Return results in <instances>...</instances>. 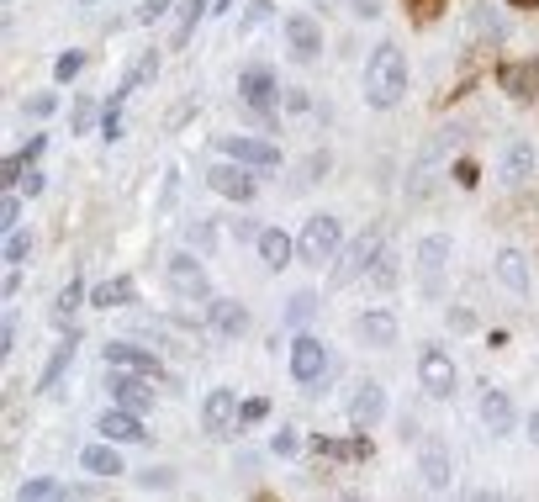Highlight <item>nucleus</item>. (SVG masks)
Segmentation results:
<instances>
[{
	"mask_svg": "<svg viewBox=\"0 0 539 502\" xmlns=\"http://www.w3.org/2000/svg\"><path fill=\"white\" fill-rule=\"evenodd\" d=\"M360 85H365V106H376V111L402 106V96H407V53H402L397 43L370 48Z\"/></svg>",
	"mask_w": 539,
	"mask_h": 502,
	"instance_id": "1",
	"label": "nucleus"
},
{
	"mask_svg": "<svg viewBox=\"0 0 539 502\" xmlns=\"http://www.w3.org/2000/svg\"><path fill=\"white\" fill-rule=\"evenodd\" d=\"M238 101L254 117L259 133H275V106H281V85H275L270 64H244L238 69Z\"/></svg>",
	"mask_w": 539,
	"mask_h": 502,
	"instance_id": "2",
	"label": "nucleus"
},
{
	"mask_svg": "<svg viewBox=\"0 0 539 502\" xmlns=\"http://www.w3.org/2000/svg\"><path fill=\"white\" fill-rule=\"evenodd\" d=\"M339 249H344V228L333 212H312L302 233H296V259L302 265H328V259H339Z\"/></svg>",
	"mask_w": 539,
	"mask_h": 502,
	"instance_id": "3",
	"label": "nucleus"
},
{
	"mask_svg": "<svg viewBox=\"0 0 539 502\" xmlns=\"http://www.w3.org/2000/svg\"><path fill=\"white\" fill-rule=\"evenodd\" d=\"M413 270H418V291L429 296V302H439V296H444V275H450V238H444V233L418 238Z\"/></svg>",
	"mask_w": 539,
	"mask_h": 502,
	"instance_id": "4",
	"label": "nucleus"
},
{
	"mask_svg": "<svg viewBox=\"0 0 539 502\" xmlns=\"http://www.w3.org/2000/svg\"><path fill=\"white\" fill-rule=\"evenodd\" d=\"M381 254H386V233H381V228H365L355 244L339 249V265H333V286H349V281H360V275H370Z\"/></svg>",
	"mask_w": 539,
	"mask_h": 502,
	"instance_id": "5",
	"label": "nucleus"
},
{
	"mask_svg": "<svg viewBox=\"0 0 539 502\" xmlns=\"http://www.w3.org/2000/svg\"><path fill=\"white\" fill-rule=\"evenodd\" d=\"M207 185L222 201H233V207H244V201L259 196V175L249 170V164H238V159H217L207 170Z\"/></svg>",
	"mask_w": 539,
	"mask_h": 502,
	"instance_id": "6",
	"label": "nucleus"
},
{
	"mask_svg": "<svg viewBox=\"0 0 539 502\" xmlns=\"http://www.w3.org/2000/svg\"><path fill=\"white\" fill-rule=\"evenodd\" d=\"M418 386H423V392H429V397H455V386H460V365L450 360V349H439V344H429V349H423V355H418Z\"/></svg>",
	"mask_w": 539,
	"mask_h": 502,
	"instance_id": "7",
	"label": "nucleus"
},
{
	"mask_svg": "<svg viewBox=\"0 0 539 502\" xmlns=\"http://www.w3.org/2000/svg\"><path fill=\"white\" fill-rule=\"evenodd\" d=\"M222 159H238V164H249V170L259 175H270V170H281V148H275L265 133H228L222 138Z\"/></svg>",
	"mask_w": 539,
	"mask_h": 502,
	"instance_id": "8",
	"label": "nucleus"
},
{
	"mask_svg": "<svg viewBox=\"0 0 539 502\" xmlns=\"http://www.w3.org/2000/svg\"><path fill=\"white\" fill-rule=\"evenodd\" d=\"M291 376H296V386H312V392H318V381L328 376V344L318 339V333H296V344H291Z\"/></svg>",
	"mask_w": 539,
	"mask_h": 502,
	"instance_id": "9",
	"label": "nucleus"
},
{
	"mask_svg": "<svg viewBox=\"0 0 539 502\" xmlns=\"http://www.w3.org/2000/svg\"><path fill=\"white\" fill-rule=\"evenodd\" d=\"M148 381L154 376H138V370H117V365L106 370V392L117 407H127V413H148V407H154V386Z\"/></svg>",
	"mask_w": 539,
	"mask_h": 502,
	"instance_id": "10",
	"label": "nucleus"
},
{
	"mask_svg": "<svg viewBox=\"0 0 539 502\" xmlns=\"http://www.w3.org/2000/svg\"><path fill=\"white\" fill-rule=\"evenodd\" d=\"M164 275H170V291H175V296H185V302H212L207 270H201V259H196V254H170Z\"/></svg>",
	"mask_w": 539,
	"mask_h": 502,
	"instance_id": "11",
	"label": "nucleus"
},
{
	"mask_svg": "<svg viewBox=\"0 0 539 502\" xmlns=\"http://www.w3.org/2000/svg\"><path fill=\"white\" fill-rule=\"evenodd\" d=\"M286 53H291L296 64H318L323 59V27H318V16H307V11L286 16Z\"/></svg>",
	"mask_w": 539,
	"mask_h": 502,
	"instance_id": "12",
	"label": "nucleus"
},
{
	"mask_svg": "<svg viewBox=\"0 0 539 502\" xmlns=\"http://www.w3.org/2000/svg\"><path fill=\"white\" fill-rule=\"evenodd\" d=\"M381 418H386V386L381 381H360L355 397H349V429L370 434V429H381Z\"/></svg>",
	"mask_w": 539,
	"mask_h": 502,
	"instance_id": "13",
	"label": "nucleus"
},
{
	"mask_svg": "<svg viewBox=\"0 0 539 502\" xmlns=\"http://www.w3.org/2000/svg\"><path fill=\"white\" fill-rule=\"evenodd\" d=\"M418 481L429 492H444L455 481V460H450V444H444V439H423V450H418Z\"/></svg>",
	"mask_w": 539,
	"mask_h": 502,
	"instance_id": "14",
	"label": "nucleus"
},
{
	"mask_svg": "<svg viewBox=\"0 0 539 502\" xmlns=\"http://www.w3.org/2000/svg\"><path fill=\"white\" fill-rule=\"evenodd\" d=\"M96 434L111 439V444H148V439H154L143 429V413H127V407H117V402L96 418Z\"/></svg>",
	"mask_w": 539,
	"mask_h": 502,
	"instance_id": "15",
	"label": "nucleus"
},
{
	"mask_svg": "<svg viewBox=\"0 0 539 502\" xmlns=\"http://www.w3.org/2000/svg\"><path fill=\"white\" fill-rule=\"evenodd\" d=\"M481 429H487L492 439H508L518 429V407H513V397L503 392V386H487V392H481Z\"/></svg>",
	"mask_w": 539,
	"mask_h": 502,
	"instance_id": "16",
	"label": "nucleus"
},
{
	"mask_svg": "<svg viewBox=\"0 0 539 502\" xmlns=\"http://www.w3.org/2000/svg\"><path fill=\"white\" fill-rule=\"evenodd\" d=\"M238 407L244 402H238L228 386H212L207 402H201V429L207 434H238Z\"/></svg>",
	"mask_w": 539,
	"mask_h": 502,
	"instance_id": "17",
	"label": "nucleus"
},
{
	"mask_svg": "<svg viewBox=\"0 0 539 502\" xmlns=\"http://www.w3.org/2000/svg\"><path fill=\"white\" fill-rule=\"evenodd\" d=\"M397 312H386V307H370V312H360L355 318V339L365 344V349H392L397 344Z\"/></svg>",
	"mask_w": 539,
	"mask_h": 502,
	"instance_id": "18",
	"label": "nucleus"
},
{
	"mask_svg": "<svg viewBox=\"0 0 539 502\" xmlns=\"http://www.w3.org/2000/svg\"><path fill=\"white\" fill-rule=\"evenodd\" d=\"M80 466H85V476H96V481H117V476H127L122 444H111V439L85 444V450H80Z\"/></svg>",
	"mask_w": 539,
	"mask_h": 502,
	"instance_id": "19",
	"label": "nucleus"
},
{
	"mask_svg": "<svg viewBox=\"0 0 539 502\" xmlns=\"http://www.w3.org/2000/svg\"><path fill=\"white\" fill-rule=\"evenodd\" d=\"M207 328L217 333V339H244V333H249V312H244V302L212 296V302H207Z\"/></svg>",
	"mask_w": 539,
	"mask_h": 502,
	"instance_id": "20",
	"label": "nucleus"
},
{
	"mask_svg": "<svg viewBox=\"0 0 539 502\" xmlns=\"http://www.w3.org/2000/svg\"><path fill=\"white\" fill-rule=\"evenodd\" d=\"M106 365H117V370H138V376H164L159 355H148L143 344H127V339L106 344Z\"/></svg>",
	"mask_w": 539,
	"mask_h": 502,
	"instance_id": "21",
	"label": "nucleus"
},
{
	"mask_svg": "<svg viewBox=\"0 0 539 502\" xmlns=\"http://www.w3.org/2000/svg\"><path fill=\"white\" fill-rule=\"evenodd\" d=\"M133 302H138V281H133V275H111V281L90 286V307H101V312H122Z\"/></svg>",
	"mask_w": 539,
	"mask_h": 502,
	"instance_id": "22",
	"label": "nucleus"
},
{
	"mask_svg": "<svg viewBox=\"0 0 539 502\" xmlns=\"http://www.w3.org/2000/svg\"><path fill=\"white\" fill-rule=\"evenodd\" d=\"M296 259V238L286 228H259V265L265 270H286Z\"/></svg>",
	"mask_w": 539,
	"mask_h": 502,
	"instance_id": "23",
	"label": "nucleus"
},
{
	"mask_svg": "<svg viewBox=\"0 0 539 502\" xmlns=\"http://www.w3.org/2000/svg\"><path fill=\"white\" fill-rule=\"evenodd\" d=\"M80 328H64V339L53 344V355H48V365H43V392H53V386L64 381V370L74 365V355H80Z\"/></svg>",
	"mask_w": 539,
	"mask_h": 502,
	"instance_id": "24",
	"label": "nucleus"
},
{
	"mask_svg": "<svg viewBox=\"0 0 539 502\" xmlns=\"http://www.w3.org/2000/svg\"><path fill=\"white\" fill-rule=\"evenodd\" d=\"M217 0H180L175 6V32H170V48H191V37L201 27V16H207Z\"/></svg>",
	"mask_w": 539,
	"mask_h": 502,
	"instance_id": "25",
	"label": "nucleus"
},
{
	"mask_svg": "<svg viewBox=\"0 0 539 502\" xmlns=\"http://www.w3.org/2000/svg\"><path fill=\"white\" fill-rule=\"evenodd\" d=\"M492 270H497V286H503V291L529 296V270H524V254H518V249H503Z\"/></svg>",
	"mask_w": 539,
	"mask_h": 502,
	"instance_id": "26",
	"label": "nucleus"
},
{
	"mask_svg": "<svg viewBox=\"0 0 539 502\" xmlns=\"http://www.w3.org/2000/svg\"><path fill=\"white\" fill-rule=\"evenodd\" d=\"M503 85L513 90L518 101H534L539 96V59H529V64H503Z\"/></svg>",
	"mask_w": 539,
	"mask_h": 502,
	"instance_id": "27",
	"label": "nucleus"
},
{
	"mask_svg": "<svg viewBox=\"0 0 539 502\" xmlns=\"http://www.w3.org/2000/svg\"><path fill=\"white\" fill-rule=\"evenodd\" d=\"M503 170H508V180H529V175H534V143H529V138H513V143H508Z\"/></svg>",
	"mask_w": 539,
	"mask_h": 502,
	"instance_id": "28",
	"label": "nucleus"
},
{
	"mask_svg": "<svg viewBox=\"0 0 539 502\" xmlns=\"http://www.w3.org/2000/svg\"><path fill=\"white\" fill-rule=\"evenodd\" d=\"M64 481H53V476H32L22 481V492H16V502H64Z\"/></svg>",
	"mask_w": 539,
	"mask_h": 502,
	"instance_id": "29",
	"label": "nucleus"
},
{
	"mask_svg": "<svg viewBox=\"0 0 539 502\" xmlns=\"http://www.w3.org/2000/svg\"><path fill=\"white\" fill-rule=\"evenodd\" d=\"M154 74H159V48H143V53H138V64L127 69V80H122V96H133V90H143L148 80H154Z\"/></svg>",
	"mask_w": 539,
	"mask_h": 502,
	"instance_id": "30",
	"label": "nucleus"
},
{
	"mask_svg": "<svg viewBox=\"0 0 539 502\" xmlns=\"http://www.w3.org/2000/svg\"><path fill=\"white\" fill-rule=\"evenodd\" d=\"M80 302H85V281H69V286L59 291V302H53V323L69 328V323H74V312H80Z\"/></svg>",
	"mask_w": 539,
	"mask_h": 502,
	"instance_id": "31",
	"label": "nucleus"
},
{
	"mask_svg": "<svg viewBox=\"0 0 539 502\" xmlns=\"http://www.w3.org/2000/svg\"><path fill=\"white\" fill-rule=\"evenodd\" d=\"M312 312H318V296H312V291H296L291 302H286V328H296V333H307V323H312Z\"/></svg>",
	"mask_w": 539,
	"mask_h": 502,
	"instance_id": "32",
	"label": "nucleus"
},
{
	"mask_svg": "<svg viewBox=\"0 0 539 502\" xmlns=\"http://www.w3.org/2000/svg\"><path fill=\"white\" fill-rule=\"evenodd\" d=\"M27 254H32V233H27V228L6 233V244H0V259H6L11 270H22V265H27Z\"/></svg>",
	"mask_w": 539,
	"mask_h": 502,
	"instance_id": "33",
	"label": "nucleus"
},
{
	"mask_svg": "<svg viewBox=\"0 0 539 502\" xmlns=\"http://www.w3.org/2000/svg\"><path fill=\"white\" fill-rule=\"evenodd\" d=\"M275 22V0H249V6H244V22H238V27H244V32H259V27H270Z\"/></svg>",
	"mask_w": 539,
	"mask_h": 502,
	"instance_id": "34",
	"label": "nucleus"
},
{
	"mask_svg": "<svg viewBox=\"0 0 539 502\" xmlns=\"http://www.w3.org/2000/svg\"><path fill=\"white\" fill-rule=\"evenodd\" d=\"M22 228V191H6L0 196V233H16Z\"/></svg>",
	"mask_w": 539,
	"mask_h": 502,
	"instance_id": "35",
	"label": "nucleus"
},
{
	"mask_svg": "<svg viewBox=\"0 0 539 502\" xmlns=\"http://www.w3.org/2000/svg\"><path fill=\"white\" fill-rule=\"evenodd\" d=\"M175 6H180V0H143V6L133 11V22H138V27H154V22H164V16H170Z\"/></svg>",
	"mask_w": 539,
	"mask_h": 502,
	"instance_id": "36",
	"label": "nucleus"
},
{
	"mask_svg": "<svg viewBox=\"0 0 539 502\" xmlns=\"http://www.w3.org/2000/svg\"><path fill=\"white\" fill-rule=\"evenodd\" d=\"M22 111H27V117H32V122H37V117H43V122H48V117H53V111H59V90H37V96H27V106H22Z\"/></svg>",
	"mask_w": 539,
	"mask_h": 502,
	"instance_id": "37",
	"label": "nucleus"
},
{
	"mask_svg": "<svg viewBox=\"0 0 539 502\" xmlns=\"http://www.w3.org/2000/svg\"><path fill=\"white\" fill-rule=\"evenodd\" d=\"M80 69H85V48H69V53H59V64H53V80H59V85H69Z\"/></svg>",
	"mask_w": 539,
	"mask_h": 502,
	"instance_id": "38",
	"label": "nucleus"
},
{
	"mask_svg": "<svg viewBox=\"0 0 539 502\" xmlns=\"http://www.w3.org/2000/svg\"><path fill=\"white\" fill-rule=\"evenodd\" d=\"M270 418V397H249L244 407H238V429H254V423Z\"/></svg>",
	"mask_w": 539,
	"mask_h": 502,
	"instance_id": "39",
	"label": "nucleus"
},
{
	"mask_svg": "<svg viewBox=\"0 0 539 502\" xmlns=\"http://www.w3.org/2000/svg\"><path fill=\"white\" fill-rule=\"evenodd\" d=\"M101 138H106V143H117V138H122V90H117V101H111V106L101 111Z\"/></svg>",
	"mask_w": 539,
	"mask_h": 502,
	"instance_id": "40",
	"label": "nucleus"
},
{
	"mask_svg": "<svg viewBox=\"0 0 539 502\" xmlns=\"http://www.w3.org/2000/svg\"><path fill=\"white\" fill-rule=\"evenodd\" d=\"M270 455H281V460H291V455H302V434L296 429H281L270 439Z\"/></svg>",
	"mask_w": 539,
	"mask_h": 502,
	"instance_id": "41",
	"label": "nucleus"
},
{
	"mask_svg": "<svg viewBox=\"0 0 539 502\" xmlns=\"http://www.w3.org/2000/svg\"><path fill=\"white\" fill-rule=\"evenodd\" d=\"M133 481H138V487H148V492H159V487H175V471H164V466H148V471H138Z\"/></svg>",
	"mask_w": 539,
	"mask_h": 502,
	"instance_id": "42",
	"label": "nucleus"
},
{
	"mask_svg": "<svg viewBox=\"0 0 539 502\" xmlns=\"http://www.w3.org/2000/svg\"><path fill=\"white\" fill-rule=\"evenodd\" d=\"M90 127H96V101L80 96L74 101V133H90Z\"/></svg>",
	"mask_w": 539,
	"mask_h": 502,
	"instance_id": "43",
	"label": "nucleus"
},
{
	"mask_svg": "<svg viewBox=\"0 0 539 502\" xmlns=\"http://www.w3.org/2000/svg\"><path fill=\"white\" fill-rule=\"evenodd\" d=\"M16 191H22V196H43V164H27L22 180H16Z\"/></svg>",
	"mask_w": 539,
	"mask_h": 502,
	"instance_id": "44",
	"label": "nucleus"
},
{
	"mask_svg": "<svg viewBox=\"0 0 539 502\" xmlns=\"http://www.w3.org/2000/svg\"><path fill=\"white\" fill-rule=\"evenodd\" d=\"M370 281H376V286H397V270H392V259H376V270H370Z\"/></svg>",
	"mask_w": 539,
	"mask_h": 502,
	"instance_id": "45",
	"label": "nucleus"
},
{
	"mask_svg": "<svg viewBox=\"0 0 539 502\" xmlns=\"http://www.w3.org/2000/svg\"><path fill=\"white\" fill-rule=\"evenodd\" d=\"M11 349H16V318L6 312V323H0V355H11Z\"/></svg>",
	"mask_w": 539,
	"mask_h": 502,
	"instance_id": "46",
	"label": "nucleus"
},
{
	"mask_svg": "<svg viewBox=\"0 0 539 502\" xmlns=\"http://www.w3.org/2000/svg\"><path fill=\"white\" fill-rule=\"evenodd\" d=\"M281 106L286 111H307L312 101H307V90H281Z\"/></svg>",
	"mask_w": 539,
	"mask_h": 502,
	"instance_id": "47",
	"label": "nucleus"
},
{
	"mask_svg": "<svg viewBox=\"0 0 539 502\" xmlns=\"http://www.w3.org/2000/svg\"><path fill=\"white\" fill-rule=\"evenodd\" d=\"M323 170H328V154H312V164H307V185L323 180Z\"/></svg>",
	"mask_w": 539,
	"mask_h": 502,
	"instance_id": "48",
	"label": "nucleus"
},
{
	"mask_svg": "<svg viewBox=\"0 0 539 502\" xmlns=\"http://www.w3.org/2000/svg\"><path fill=\"white\" fill-rule=\"evenodd\" d=\"M191 238H196V244H217V228H212V222H201V228H191Z\"/></svg>",
	"mask_w": 539,
	"mask_h": 502,
	"instance_id": "49",
	"label": "nucleus"
},
{
	"mask_svg": "<svg viewBox=\"0 0 539 502\" xmlns=\"http://www.w3.org/2000/svg\"><path fill=\"white\" fill-rule=\"evenodd\" d=\"M455 502H508L503 492H466V497H455Z\"/></svg>",
	"mask_w": 539,
	"mask_h": 502,
	"instance_id": "50",
	"label": "nucleus"
},
{
	"mask_svg": "<svg viewBox=\"0 0 539 502\" xmlns=\"http://www.w3.org/2000/svg\"><path fill=\"white\" fill-rule=\"evenodd\" d=\"M16 291H22V270H11V275H6V291H0V296H6V302H11Z\"/></svg>",
	"mask_w": 539,
	"mask_h": 502,
	"instance_id": "51",
	"label": "nucleus"
},
{
	"mask_svg": "<svg viewBox=\"0 0 539 502\" xmlns=\"http://www.w3.org/2000/svg\"><path fill=\"white\" fill-rule=\"evenodd\" d=\"M355 11H360L365 22H370V16H381V0H355Z\"/></svg>",
	"mask_w": 539,
	"mask_h": 502,
	"instance_id": "52",
	"label": "nucleus"
},
{
	"mask_svg": "<svg viewBox=\"0 0 539 502\" xmlns=\"http://www.w3.org/2000/svg\"><path fill=\"white\" fill-rule=\"evenodd\" d=\"M455 180L460 185H476V164H455Z\"/></svg>",
	"mask_w": 539,
	"mask_h": 502,
	"instance_id": "53",
	"label": "nucleus"
},
{
	"mask_svg": "<svg viewBox=\"0 0 539 502\" xmlns=\"http://www.w3.org/2000/svg\"><path fill=\"white\" fill-rule=\"evenodd\" d=\"M450 323H455V328H476V312H460V307H455V312H450Z\"/></svg>",
	"mask_w": 539,
	"mask_h": 502,
	"instance_id": "54",
	"label": "nucleus"
},
{
	"mask_svg": "<svg viewBox=\"0 0 539 502\" xmlns=\"http://www.w3.org/2000/svg\"><path fill=\"white\" fill-rule=\"evenodd\" d=\"M524 434H529V444H539V413H529V418H524Z\"/></svg>",
	"mask_w": 539,
	"mask_h": 502,
	"instance_id": "55",
	"label": "nucleus"
},
{
	"mask_svg": "<svg viewBox=\"0 0 539 502\" xmlns=\"http://www.w3.org/2000/svg\"><path fill=\"white\" fill-rule=\"evenodd\" d=\"M222 11H233V0H217V6H212V16H222Z\"/></svg>",
	"mask_w": 539,
	"mask_h": 502,
	"instance_id": "56",
	"label": "nucleus"
},
{
	"mask_svg": "<svg viewBox=\"0 0 539 502\" xmlns=\"http://www.w3.org/2000/svg\"><path fill=\"white\" fill-rule=\"evenodd\" d=\"M339 502H365L360 492H339Z\"/></svg>",
	"mask_w": 539,
	"mask_h": 502,
	"instance_id": "57",
	"label": "nucleus"
},
{
	"mask_svg": "<svg viewBox=\"0 0 539 502\" xmlns=\"http://www.w3.org/2000/svg\"><path fill=\"white\" fill-rule=\"evenodd\" d=\"M80 6H96V0H80Z\"/></svg>",
	"mask_w": 539,
	"mask_h": 502,
	"instance_id": "58",
	"label": "nucleus"
}]
</instances>
